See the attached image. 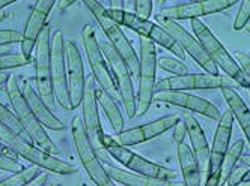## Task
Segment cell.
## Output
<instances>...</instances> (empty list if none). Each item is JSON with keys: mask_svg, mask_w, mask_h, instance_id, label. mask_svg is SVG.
Listing matches in <instances>:
<instances>
[{"mask_svg": "<svg viewBox=\"0 0 250 186\" xmlns=\"http://www.w3.org/2000/svg\"><path fill=\"white\" fill-rule=\"evenodd\" d=\"M6 93H8L9 102L12 105L14 114L17 119H19L20 125L23 126L24 132L27 134L30 141L35 143V146L42 149L44 152H47L50 155H53V153L58 155L59 149L56 147L55 143H53V140L47 135L45 129L40 123V120L35 117L33 111L30 110L15 75H9L8 81H6Z\"/></svg>", "mask_w": 250, "mask_h": 186, "instance_id": "obj_1", "label": "cell"}, {"mask_svg": "<svg viewBox=\"0 0 250 186\" xmlns=\"http://www.w3.org/2000/svg\"><path fill=\"white\" fill-rule=\"evenodd\" d=\"M0 141L5 143L9 149H12V150L17 153V156H21V158L27 159L35 167L44 168L45 171H51L56 174L77 173V168L73 164L65 162L62 159L56 158L55 155H50V153L44 152L42 149L30 143V140L20 137L19 134H15L14 131L3 126L2 123H0Z\"/></svg>", "mask_w": 250, "mask_h": 186, "instance_id": "obj_2", "label": "cell"}, {"mask_svg": "<svg viewBox=\"0 0 250 186\" xmlns=\"http://www.w3.org/2000/svg\"><path fill=\"white\" fill-rule=\"evenodd\" d=\"M84 6L89 9L94 17L97 23L100 24L101 30L105 33L107 39L110 41V44L113 45V48L122 56V59L127 63L131 75L139 78V69H140V62H139V57H137V53L134 51L131 42L128 41V38L125 36V33L121 30L119 24L115 23L107 9L100 3L97 0H84Z\"/></svg>", "mask_w": 250, "mask_h": 186, "instance_id": "obj_3", "label": "cell"}, {"mask_svg": "<svg viewBox=\"0 0 250 186\" xmlns=\"http://www.w3.org/2000/svg\"><path fill=\"white\" fill-rule=\"evenodd\" d=\"M191 29L194 33V38L199 41L202 48L207 51V54L211 57L217 68H220L226 75L234 80L241 87H249L247 78L244 75L243 69L237 63V60L226 51V48L220 44V41L212 35V32L201 21V20H191Z\"/></svg>", "mask_w": 250, "mask_h": 186, "instance_id": "obj_4", "label": "cell"}, {"mask_svg": "<svg viewBox=\"0 0 250 186\" xmlns=\"http://www.w3.org/2000/svg\"><path fill=\"white\" fill-rule=\"evenodd\" d=\"M107 12H109L112 20L115 23H118L119 26L128 27L133 32L142 35V38H146L154 44L165 47L167 51H172L176 57H180V60L186 59V53L181 50V47L178 45L172 36L158 24L151 23L149 20H144V18L137 17L136 14L124 11V9H112L110 8V9H107Z\"/></svg>", "mask_w": 250, "mask_h": 186, "instance_id": "obj_5", "label": "cell"}, {"mask_svg": "<svg viewBox=\"0 0 250 186\" xmlns=\"http://www.w3.org/2000/svg\"><path fill=\"white\" fill-rule=\"evenodd\" d=\"M104 149L105 152L109 153V156H112L113 159H116L119 164H122L125 168L131 170L136 174H142V176H148V177H154V179H162V180H170L175 182L176 173L170 168H166V167H162L155 162H151L148 159H145L144 156H140L134 152H131L128 147L118 144L113 137H109L104 134Z\"/></svg>", "mask_w": 250, "mask_h": 186, "instance_id": "obj_6", "label": "cell"}, {"mask_svg": "<svg viewBox=\"0 0 250 186\" xmlns=\"http://www.w3.org/2000/svg\"><path fill=\"white\" fill-rule=\"evenodd\" d=\"M100 42V41H98ZM100 48L104 54V57L107 60V65L110 68V72L113 75V80L118 87V93L122 99V105L125 108V114L130 119L136 117L137 113V101H136V92L133 86V75L131 72L122 59V56L113 48L112 44L101 41Z\"/></svg>", "mask_w": 250, "mask_h": 186, "instance_id": "obj_7", "label": "cell"}, {"mask_svg": "<svg viewBox=\"0 0 250 186\" xmlns=\"http://www.w3.org/2000/svg\"><path fill=\"white\" fill-rule=\"evenodd\" d=\"M140 69H139V92H137V117L148 113L155 93V69L157 50L155 44L146 38L140 39Z\"/></svg>", "mask_w": 250, "mask_h": 186, "instance_id": "obj_8", "label": "cell"}, {"mask_svg": "<svg viewBox=\"0 0 250 186\" xmlns=\"http://www.w3.org/2000/svg\"><path fill=\"white\" fill-rule=\"evenodd\" d=\"M71 131H73V140L77 156L86 170L89 179H91L97 186H116L113 180L107 174L103 162L100 161V156L97 155L94 146L89 141L82 119L74 117L71 123Z\"/></svg>", "mask_w": 250, "mask_h": 186, "instance_id": "obj_9", "label": "cell"}, {"mask_svg": "<svg viewBox=\"0 0 250 186\" xmlns=\"http://www.w3.org/2000/svg\"><path fill=\"white\" fill-rule=\"evenodd\" d=\"M155 21L160 27L165 29L172 36L184 53H187L196 63L207 71V74H209V75H219V68L214 65V62L207 54V51L202 48L199 41L196 39L193 35H190L183 26H180L176 21L160 15V14L155 15Z\"/></svg>", "mask_w": 250, "mask_h": 186, "instance_id": "obj_10", "label": "cell"}, {"mask_svg": "<svg viewBox=\"0 0 250 186\" xmlns=\"http://www.w3.org/2000/svg\"><path fill=\"white\" fill-rule=\"evenodd\" d=\"M82 39H83L84 51L87 56L89 65H91L92 75H94L95 81L100 84V87L103 90H105L112 98H115L118 95L116 83L113 80V75L109 69V65H107L104 54L100 48V42L95 36V32L89 24L83 26V29H82Z\"/></svg>", "mask_w": 250, "mask_h": 186, "instance_id": "obj_11", "label": "cell"}, {"mask_svg": "<svg viewBox=\"0 0 250 186\" xmlns=\"http://www.w3.org/2000/svg\"><path fill=\"white\" fill-rule=\"evenodd\" d=\"M51 84L56 102L68 111H73L69 102L68 92V75H66V60H65V36L62 30H56L51 38Z\"/></svg>", "mask_w": 250, "mask_h": 186, "instance_id": "obj_12", "label": "cell"}, {"mask_svg": "<svg viewBox=\"0 0 250 186\" xmlns=\"http://www.w3.org/2000/svg\"><path fill=\"white\" fill-rule=\"evenodd\" d=\"M82 108H83V126L86 135L94 146L97 155L101 158H105L107 153L104 149V132L101 128V120H100V113H98V102H97V95H95V78L94 75H89L84 83V93H83V101H82Z\"/></svg>", "mask_w": 250, "mask_h": 186, "instance_id": "obj_13", "label": "cell"}, {"mask_svg": "<svg viewBox=\"0 0 250 186\" xmlns=\"http://www.w3.org/2000/svg\"><path fill=\"white\" fill-rule=\"evenodd\" d=\"M51 29L45 26L37 42V57H35V71H37V87L38 95L44 104L51 110L55 107V93L51 84Z\"/></svg>", "mask_w": 250, "mask_h": 186, "instance_id": "obj_14", "label": "cell"}, {"mask_svg": "<svg viewBox=\"0 0 250 186\" xmlns=\"http://www.w3.org/2000/svg\"><path fill=\"white\" fill-rule=\"evenodd\" d=\"M232 128H234V116H232L230 110H228L222 114V117L219 120L216 135H214L212 146L209 149V165H208V171H207L205 186H219L220 170H222L225 155L229 149Z\"/></svg>", "mask_w": 250, "mask_h": 186, "instance_id": "obj_15", "label": "cell"}, {"mask_svg": "<svg viewBox=\"0 0 250 186\" xmlns=\"http://www.w3.org/2000/svg\"><path fill=\"white\" fill-rule=\"evenodd\" d=\"M65 60H66L69 102H71V108L76 110L79 105H82V101H83L86 78H84V71H83L82 54L77 45L69 39H65Z\"/></svg>", "mask_w": 250, "mask_h": 186, "instance_id": "obj_16", "label": "cell"}, {"mask_svg": "<svg viewBox=\"0 0 250 186\" xmlns=\"http://www.w3.org/2000/svg\"><path fill=\"white\" fill-rule=\"evenodd\" d=\"M178 122H180V116L178 114H170V116H165L162 119H157L151 123L142 125L137 128H131V129H125L121 134H116V137L113 138L118 144L121 146H136L140 143H145L148 140L157 138L158 135L165 134L169 129H172Z\"/></svg>", "mask_w": 250, "mask_h": 186, "instance_id": "obj_17", "label": "cell"}, {"mask_svg": "<svg viewBox=\"0 0 250 186\" xmlns=\"http://www.w3.org/2000/svg\"><path fill=\"white\" fill-rule=\"evenodd\" d=\"M238 3L237 0H205V2H191L186 5H178L165 8L160 15L166 18H170L173 21H181V20H196V18L209 15V14H217L222 12L230 6Z\"/></svg>", "mask_w": 250, "mask_h": 186, "instance_id": "obj_18", "label": "cell"}, {"mask_svg": "<svg viewBox=\"0 0 250 186\" xmlns=\"http://www.w3.org/2000/svg\"><path fill=\"white\" fill-rule=\"evenodd\" d=\"M154 99L194 111V113L202 114L211 120H220V117H222V113L214 104H211L209 101H207L201 96L187 93V92H155Z\"/></svg>", "mask_w": 250, "mask_h": 186, "instance_id": "obj_19", "label": "cell"}, {"mask_svg": "<svg viewBox=\"0 0 250 186\" xmlns=\"http://www.w3.org/2000/svg\"><path fill=\"white\" fill-rule=\"evenodd\" d=\"M55 3H58L55 0H40V2L35 3V6L29 15V20L26 23L24 32H23L21 54L24 57L30 59L32 51L38 42L40 35L45 27L47 17H48L50 11L53 9V6H55Z\"/></svg>", "mask_w": 250, "mask_h": 186, "instance_id": "obj_20", "label": "cell"}, {"mask_svg": "<svg viewBox=\"0 0 250 186\" xmlns=\"http://www.w3.org/2000/svg\"><path fill=\"white\" fill-rule=\"evenodd\" d=\"M184 122L187 125V135L191 143V152L199 164L201 173L205 174L209 165V146L201 123L196 120L191 114L184 116Z\"/></svg>", "mask_w": 250, "mask_h": 186, "instance_id": "obj_21", "label": "cell"}, {"mask_svg": "<svg viewBox=\"0 0 250 186\" xmlns=\"http://www.w3.org/2000/svg\"><path fill=\"white\" fill-rule=\"evenodd\" d=\"M21 92H23V95H24L30 110L33 111L35 117L40 120V123L44 128H48L51 131H62L65 128V123H62L61 119H58L55 114H53V111L44 104V101L40 98L37 90H35L29 83H24Z\"/></svg>", "mask_w": 250, "mask_h": 186, "instance_id": "obj_22", "label": "cell"}, {"mask_svg": "<svg viewBox=\"0 0 250 186\" xmlns=\"http://www.w3.org/2000/svg\"><path fill=\"white\" fill-rule=\"evenodd\" d=\"M222 95L226 101V104L229 105V110L234 119L238 122L241 131L246 135L247 143L250 144V110L247 108L246 102L241 99V96L234 90V89H222ZM243 165L250 167V156L244 155L240 158Z\"/></svg>", "mask_w": 250, "mask_h": 186, "instance_id": "obj_23", "label": "cell"}, {"mask_svg": "<svg viewBox=\"0 0 250 186\" xmlns=\"http://www.w3.org/2000/svg\"><path fill=\"white\" fill-rule=\"evenodd\" d=\"M104 168L113 182L121 183L124 186H186L181 182H170V180H162V179L142 176V174H136L133 171H125V170L116 168L113 165H105Z\"/></svg>", "mask_w": 250, "mask_h": 186, "instance_id": "obj_24", "label": "cell"}, {"mask_svg": "<svg viewBox=\"0 0 250 186\" xmlns=\"http://www.w3.org/2000/svg\"><path fill=\"white\" fill-rule=\"evenodd\" d=\"M178 159H180L184 185L186 186H201L202 173L199 168V164L191 152V147H188L186 143L178 144Z\"/></svg>", "mask_w": 250, "mask_h": 186, "instance_id": "obj_25", "label": "cell"}, {"mask_svg": "<svg viewBox=\"0 0 250 186\" xmlns=\"http://www.w3.org/2000/svg\"><path fill=\"white\" fill-rule=\"evenodd\" d=\"M95 95H97V102L101 107V110L104 111V114L109 119L113 131L116 134H121L124 131V116L121 113V110L118 107V104L115 102V98H112L105 90H103L101 87H95Z\"/></svg>", "mask_w": 250, "mask_h": 186, "instance_id": "obj_26", "label": "cell"}, {"mask_svg": "<svg viewBox=\"0 0 250 186\" xmlns=\"http://www.w3.org/2000/svg\"><path fill=\"white\" fill-rule=\"evenodd\" d=\"M198 90V74H186L162 80L155 84V92H187Z\"/></svg>", "mask_w": 250, "mask_h": 186, "instance_id": "obj_27", "label": "cell"}, {"mask_svg": "<svg viewBox=\"0 0 250 186\" xmlns=\"http://www.w3.org/2000/svg\"><path fill=\"white\" fill-rule=\"evenodd\" d=\"M244 152V140H237L232 146H229L228 152L225 155L223 164H222V170H220V180H219V186H225L230 173L234 171L237 162L240 161V158L243 156Z\"/></svg>", "mask_w": 250, "mask_h": 186, "instance_id": "obj_28", "label": "cell"}, {"mask_svg": "<svg viewBox=\"0 0 250 186\" xmlns=\"http://www.w3.org/2000/svg\"><path fill=\"white\" fill-rule=\"evenodd\" d=\"M0 123H2L3 126H6L8 129H11V131H14L15 134H19L20 137H23V138H26V140H30V138L27 137V134L24 132L23 126L20 125L19 119L15 117L14 111L8 110L2 102H0Z\"/></svg>", "mask_w": 250, "mask_h": 186, "instance_id": "obj_29", "label": "cell"}, {"mask_svg": "<svg viewBox=\"0 0 250 186\" xmlns=\"http://www.w3.org/2000/svg\"><path fill=\"white\" fill-rule=\"evenodd\" d=\"M38 173V167H30V168H26L17 174H12L11 177L5 179L0 182V186H24L26 183H29L30 180H33L37 177Z\"/></svg>", "mask_w": 250, "mask_h": 186, "instance_id": "obj_30", "label": "cell"}, {"mask_svg": "<svg viewBox=\"0 0 250 186\" xmlns=\"http://www.w3.org/2000/svg\"><path fill=\"white\" fill-rule=\"evenodd\" d=\"M157 66L162 68L163 71L175 74V75H186L188 72V68L183 60H178L175 57H166V56L157 59Z\"/></svg>", "mask_w": 250, "mask_h": 186, "instance_id": "obj_31", "label": "cell"}, {"mask_svg": "<svg viewBox=\"0 0 250 186\" xmlns=\"http://www.w3.org/2000/svg\"><path fill=\"white\" fill-rule=\"evenodd\" d=\"M30 63V59L24 57L21 53H6L0 54V71L14 69V68H21Z\"/></svg>", "mask_w": 250, "mask_h": 186, "instance_id": "obj_32", "label": "cell"}, {"mask_svg": "<svg viewBox=\"0 0 250 186\" xmlns=\"http://www.w3.org/2000/svg\"><path fill=\"white\" fill-rule=\"evenodd\" d=\"M250 20V0H244L241 2V6L238 9V14L235 17V21H234V30H243Z\"/></svg>", "mask_w": 250, "mask_h": 186, "instance_id": "obj_33", "label": "cell"}, {"mask_svg": "<svg viewBox=\"0 0 250 186\" xmlns=\"http://www.w3.org/2000/svg\"><path fill=\"white\" fill-rule=\"evenodd\" d=\"M246 180H250V168H249V167H246V165L235 167L234 171L230 173L226 185L228 186H240Z\"/></svg>", "mask_w": 250, "mask_h": 186, "instance_id": "obj_34", "label": "cell"}, {"mask_svg": "<svg viewBox=\"0 0 250 186\" xmlns=\"http://www.w3.org/2000/svg\"><path fill=\"white\" fill-rule=\"evenodd\" d=\"M23 41V33L19 30H12V29H5L0 30V47H8L11 44H17Z\"/></svg>", "mask_w": 250, "mask_h": 186, "instance_id": "obj_35", "label": "cell"}, {"mask_svg": "<svg viewBox=\"0 0 250 186\" xmlns=\"http://www.w3.org/2000/svg\"><path fill=\"white\" fill-rule=\"evenodd\" d=\"M133 3H134L136 15L144 18V20H148L152 14V6H154L152 0H137V2H133Z\"/></svg>", "mask_w": 250, "mask_h": 186, "instance_id": "obj_36", "label": "cell"}, {"mask_svg": "<svg viewBox=\"0 0 250 186\" xmlns=\"http://www.w3.org/2000/svg\"><path fill=\"white\" fill-rule=\"evenodd\" d=\"M234 57H235L237 63L240 65V68L243 69V72H244L247 83H249V90H250V56L246 54L244 51H235Z\"/></svg>", "mask_w": 250, "mask_h": 186, "instance_id": "obj_37", "label": "cell"}, {"mask_svg": "<svg viewBox=\"0 0 250 186\" xmlns=\"http://www.w3.org/2000/svg\"><path fill=\"white\" fill-rule=\"evenodd\" d=\"M0 170L17 174V173H20V171H23V170H26V168H24V167H23L20 162H17V161L12 159V158L0 156Z\"/></svg>", "mask_w": 250, "mask_h": 186, "instance_id": "obj_38", "label": "cell"}, {"mask_svg": "<svg viewBox=\"0 0 250 186\" xmlns=\"http://www.w3.org/2000/svg\"><path fill=\"white\" fill-rule=\"evenodd\" d=\"M173 141L176 143V144H181V143H184V140H186V137H187V125H186V122L184 120H180L178 122L175 126H173Z\"/></svg>", "mask_w": 250, "mask_h": 186, "instance_id": "obj_39", "label": "cell"}, {"mask_svg": "<svg viewBox=\"0 0 250 186\" xmlns=\"http://www.w3.org/2000/svg\"><path fill=\"white\" fill-rule=\"evenodd\" d=\"M48 182V174L47 173H40L33 180H30L29 183H26L24 186H44Z\"/></svg>", "mask_w": 250, "mask_h": 186, "instance_id": "obj_40", "label": "cell"}, {"mask_svg": "<svg viewBox=\"0 0 250 186\" xmlns=\"http://www.w3.org/2000/svg\"><path fill=\"white\" fill-rule=\"evenodd\" d=\"M0 156H6V158H12V159H17V153L9 149L5 143L0 141Z\"/></svg>", "mask_w": 250, "mask_h": 186, "instance_id": "obj_41", "label": "cell"}, {"mask_svg": "<svg viewBox=\"0 0 250 186\" xmlns=\"http://www.w3.org/2000/svg\"><path fill=\"white\" fill-rule=\"evenodd\" d=\"M74 3H77L76 0H61V2H58V5H59L61 9H66L69 6H73Z\"/></svg>", "mask_w": 250, "mask_h": 186, "instance_id": "obj_42", "label": "cell"}, {"mask_svg": "<svg viewBox=\"0 0 250 186\" xmlns=\"http://www.w3.org/2000/svg\"><path fill=\"white\" fill-rule=\"evenodd\" d=\"M12 3H15L14 0H0V11L5 9L6 6H9V5H12Z\"/></svg>", "mask_w": 250, "mask_h": 186, "instance_id": "obj_43", "label": "cell"}, {"mask_svg": "<svg viewBox=\"0 0 250 186\" xmlns=\"http://www.w3.org/2000/svg\"><path fill=\"white\" fill-rule=\"evenodd\" d=\"M8 78H9V75H6V74H3V72H0V86L6 84Z\"/></svg>", "mask_w": 250, "mask_h": 186, "instance_id": "obj_44", "label": "cell"}, {"mask_svg": "<svg viewBox=\"0 0 250 186\" xmlns=\"http://www.w3.org/2000/svg\"><path fill=\"white\" fill-rule=\"evenodd\" d=\"M5 15H6V14H5V9L0 11V23H2V21L5 20Z\"/></svg>", "mask_w": 250, "mask_h": 186, "instance_id": "obj_45", "label": "cell"}, {"mask_svg": "<svg viewBox=\"0 0 250 186\" xmlns=\"http://www.w3.org/2000/svg\"><path fill=\"white\" fill-rule=\"evenodd\" d=\"M240 186H250V180H246V182H243Z\"/></svg>", "mask_w": 250, "mask_h": 186, "instance_id": "obj_46", "label": "cell"}, {"mask_svg": "<svg viewBox=\"0 0 250 186\" xmlns=\"http://www.w3.org/2000/svg\"><path fill=\"white\" fill-rule=\"evenodd\" d=\"M244 30H246V32H249V33H250V24H247V26H246V27H244Z\"/></svg>", "mask_w": 250, "mask_h": 186, "instance_id": "obj_47", "label": "cell"}, {"mask_svg": "<svg viewBox=\"0 0 250 186\" xmlns=\"http://www.w3.org/2000/svg\"><path fill=\"white\" fill-rule=\"evenodd\" d=\"M44 186H55V185H53V183H51V182H47V183H45V185H44Z\"/></svg>", "mask_w": 250, "mask_h": 186, "instance_id": "obj_48", "label": "cell"}]
</instances>
